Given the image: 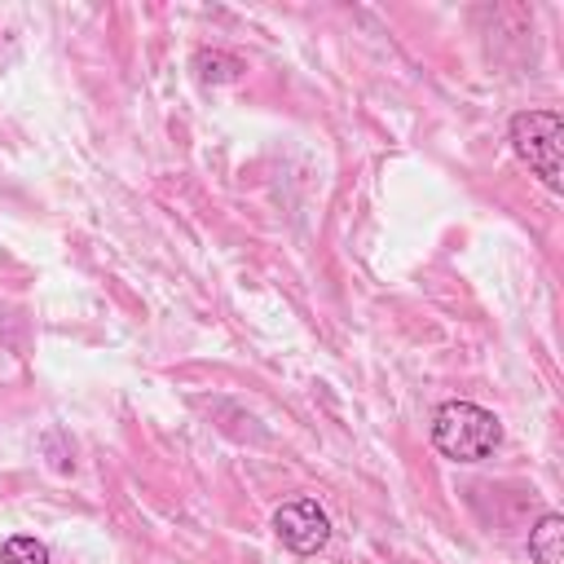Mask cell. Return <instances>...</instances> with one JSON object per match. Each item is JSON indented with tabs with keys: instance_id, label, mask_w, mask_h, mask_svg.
Segmentation results:
<instances>
[{
	"instance_id": "obj_1",
	"label": "cell",
	"mask_w": 564,
	"mask_h": 564,
	"mask_svg": "<svg viewBox=\"0 0 564 564\" xmlns=\"http://www.w3.org/2000/svg\"><path fill=\"white\" fill-rule=\"evenodd\" d=\"M432 445L454 463H480L502 445V423L476 401H445L432 414Z\"/></svg>"
},
{
	"instance_id": "obj_2",
	"label": "cell",
	"mask_w": 564,
	"mask_h": 564,
	"mask_svg": "<svg viewBox=\"0 0 564 564\" xmlns=\"http://www.w3.org/2000/svg\"><path fill=\"white\" fill-rule=\"evenodd\" d=\"M511 150L529 163L533 176H542V185L551 194L564 189V163H560V145H564V119L560 110H520L507 123Z\"/></svg>"
},
{
	"instance_id": "obj_3",
	"label": "cell",
	"mask_w": 564,
	"mask_h": 564,
	"mask_svg": "<svg viewBox=\"0 0 564 564\" xmlns=\"http://www.w3.org/2000/svg\"><path fill=\"white\" fill-rule=\"evenodd\" d=\"M273 533H278V542L286 551L317 555L330 542V520H326V511L313 498H295V502H286V507L273 511Z\"/></svg>"
},
{
	"instance_id": "obj_4",
	"label": "cell",
	"mask_w": 564,
	"mask_h": 564,
	"mask_svg": "<svg viewBox=\"0 0 564 564\" xmlns=\"http://www.w3.org/2000/svg\"><path fill=\"white\" fill-rule=\"evenodd\" d=\"M529 560L533 564H564V516L546 511L529 533Z\"/></svg>"
},
{
	"instance_id": "obj_5",
	"label": "cell",
	"mask_w": 564,
	"mask_h": 564,
	"mask_svg": "<svg viewBox=\"0 0 564 564\" xmlns=\"http://www.w3.org/2000/svg\"><path fill=\"white\" fill-rule=\"evenodd\" d=\"M0 564H48V546L31 533H13L4 546H0Z\"/></svg>"
}]
</instances>
